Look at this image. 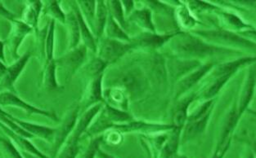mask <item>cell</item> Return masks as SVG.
Instances as JSON below:
<instances>
[{"mask_svg":"<svg viewBox=\"0 0 256 158\" xmlns=\"http://www.w3.org/2000/svg\"><path fill=\"white\" fill-rule=\"evenodd\" d=\"M30 57V52L27 51L22 56L14 62L12 65L7 67L4 75L0 80V92H12L16 93L14 88V83L20 76L23 69H25L28 60Z\"/></svg>","mask_w":256,"mask_h":158,"instance_id":"1","label":"cell"},{"mask_svg":"<svg viewBox=\"0 0 256 158\" xmlns=\"http://www.w3.org/2000/svg\"><path fill=\"white\" fill-rule=\"evenodd\" d=\"M78 110H79L78 107L73 108L72 110H70L68 115L66 116L65 119L63 120L61 127L56 129V132L54 135V146H52L54 157H56L63 145L69 138L72 130L76 123Z\"/></svg>","mask_w":256,"mask_h":158,"instance_id":"2","label":"cell"},{"mask_svg":"<svg viewBox=\"0 0 256 158\" xmlns=\"http://www.w3.org/2000/svg\"><path fill=\"white\" fill-rule=\"evenodd\" d=\"M176 47L181 53L192 56H206L220 51L218 48L210 46L192 36H184L178 42Z\"/></svg>","mask_w":256,"mask_h":158,"instance_id":"3","label":"cell"},{"mask_svg":"<svg viewBox=\"0 0 256 158\" xmlns=\"http://www.w3.org/2000/svg\"><path fill=\"white\" fill-rule=\"evenodd\" d=\"M0 105L19 108V109L26 112L27 114H38V115H43V116L51 118L52 120L58 121L56 114L54 113L45 111V110L34 107L33 105H30L28 103L25 102L24 100L19 98L16 94L12 93V92H0Z\"/></svg>","mask_w":256,"mask_h":158,"instance_id":"4","label":"cell"},{"mask_svg":"<svg viewBox=\"0 0 256 158\" xmlns=\"http://www.w3.org/2000/svg\"><path fill=\"white\" fill-rule=\"evenodd\" d=\"M4 114L9 118H11L12 120L14 121L18 126H20L23 130H25L26 132H28L30 135H32L33 137H38V138L48 141L54 140L56 129H52L50 127H44V126L38 125L34 123H27L25 121H22L15 117L12 116L11 114H8L5 111Z\"/></svg>","mask_w":256,"mask_h":158,"instance_id":"5","label":"cell"},{"mask_svg":"<svg viewBox=\"0 0 256 158\" xmlns=\"http://www.w3.org/2000/svg\"><path fill=\"white\" fill-rule=\"evenodd\" d=\"M0 128L4 132L8 137L14 142V145H16L20 149V152H26L28 154H33L34 156L38 157V158H48L42 152L40 151L34 145H33V144L29 141L28 139L12 132L1 122H0Z\"/></svg>","mask_w":256,"mask_h":158,"instance_id":"6","label":"cell"},{"mask_svg":"<svg viewBox=\"0 0 256 158\" xmlns=\"http://www.w3.org/2000/svg\"><path fill=\"white\" fill-rule=\"evenodd\" d=\"M130 45L126 44L119 41L108 39L105 41L102 46V60L106 63L114 61L123 56L126 52L130 49Z\"/></svg>","mask_w":256,"mask_h":158,"instance_id":"7","label":"cell"},{"mask_svg":"<svg viewBox=\"0 0 256 158\" xmlns=\"http://www.w3.org/2000/svg\"><path fill=\"white\" fill-rule=\"evenodd\" d=\"M86 49L84 47L76 48L70 53L63 56L62 58L56 60L55 65L63 67V69L72 74L82 64L86 57Z\"/></svg>","mask_w":256,"mask_h":158,"instance_id":"8","label":"cell"},{"mask_svg":"<svg viewBox=\"0 0 256 158\" xmlns=\"http://www.w3.org/2000/svg\"><path fill=\"white\" fill-rule=\"evenodd\" d=\"M14 29L12 32L11 38H10V46H11L12 52L14 56H16L18 49L20 46V42L24 39L27 33L32 31V28L27 25L23 21L14 20Z\"/></svg>","mask_w":256,"mask_h":158,"instance_id":"9","label":"cell"},{"mask_svg":"<svg viewBox=\"0 0 256 158\" xmlns=\"http://www.w3.org/2000/svg\"><path fill=\"white\" fill-rule=\"evenodd\" d=\"M119 82L131 92H140L144 87V79L141 74L138 72L128 71L124 73L120 76Z\"/></svg>","mask_w":256,"mask_h":158,"instance_id":"10","label":"cell"},{"mask_svg":"<svg viewBox=\"0 0 256 158\" xmlns=\"http://www.w3.org/2000/svg\"><path fill=\"white\" fill-rule=\"evenodd\" d=\"M202 35L204 36L206 38L210 39H217V40L224 41V42H231V43H238V44L246 45V46H254L252 42L240 38L234 33H230L227 31H208L199 32Z\"/></svg>","mask_w":256,"mask_h":158,"instance_id":"11","label":"cell"},{"mask_svg":"<svg viewBox=\"0 0 256 158\" xmlns=\"http://www.w3.org/2000/svg\"><path fill=\"white\" fill-rule=\"evenodd\" d=\"M100 108H101V106L98 105L94 106V107H92V109H90L88 112H86V114H84V116L81 118L80 121V123H78V125H77L76 128L74 129V132L72 133V136H69V138L68 140L79 142L80 137L81 135L86 132V130L87 129V127H88L90 123H91L92 118L97 114Z\"/></svg>","mask_w":256,"mask_h":158,"instance_id":"12","label":"cell"},{"mask_svg":"<svg viewBox=\"0 0 256 158\" xmlns=\"http://www.w3.org/2000/svg\"><path fill=\"white\" fill-rule=\"evenodd\" d=\"M238 114H236V111L234 109L228 115L226 121H225L224 125L222 127V132L220 134V139L218 141V148L217 150H220L221 148L224 147L228 141L227 139L228 138L230 133L232 132L234 127L238 123Z\"/></svg>","mask_w":256,"mask_h":158,"instance_id":"13","label":"cell"},{"mask_svg":"<svg viewBox=\"0 0 256 158\" xmlns=\"http://www.w3.org/2000/svg\"><path fill=\"white\" fill-rule=\"evenodd\" d=\"M42 3L40 1H33L30 2L28 7L25 10L23 15V22L30 27H36L38 22V18L40 13Z\"/></svg>","mask_w":256,"mask_h":158,"instance_id":"14","label":"cell"},{"mask_svg":"<svg viewBox=\"0 0 256 158\" xmlns=\"http://www.w3.org/2000/svg\"><path fill=\"white\" fill-rule=\"evenodd\" d=\"M212 66V65H204V66L200 67V69H198L196 71L192 73L191 75L188 76L182 81V83H180L181 91H186V90L191 88L194 85L200 80V78H202L204 74H206Z\"/></svg>","mask_w":256,"mask_h":158,"instance_id":"15","label":"cell"},{"mask_svg":"<svg viewBox=\"0 0 256 158\" xmlns=\"http://www.w3.org/2000/svg\"><path fill=\"white\" fill-rule=\"evenodd\" d=\"M254 85H256V78H254V72H252L250 75L249 79L246 85L245 90L243 92L242 97L240 102V110L239 115L242 114V112L248 107V104L252 100V96L254 93Z\"/></svg>","mask_w":256,"mask_h":158,"instance_id":"16","label":"cell"},{"mask_svg":"<svg viewBox=\"0 0 256 158\" xmlns=\"http://www.w3.org/2000/svg\"><path fill=\"white\" fill-rule=\"evenodd\" d=\"M0 149L6 158H24L8 137H0Z\"/></svg>","mask_w":256,"mask_h":158,"instance_id":"17","label":"cell"},{"mask_svg":"<svg viewBox=\"0 0 256 158\" xmlns=\"http://www.w3.org/2000/svg\"><path fill=\"white\" fill-rule=\"evenodd\" d=\"M44 84L48 90L58 89L56 79V65L54 60L48 63L44 75Z\"/></svg>","mask_w":256,"mask_h":158,"instance_id":"18","label":"cell"},{"mask_svg":"<svg viewBox=\"0 0 256 158\" xmlns=\"http://www.w3.org/2000/svg\"><path fill=\"white\" fill-rule=\"evenodd\" d=\"M250 60H252L250 58L240 59L238 60H235L234 62L224 64V65L220 66L218 70L216 71V74L220 76V77L224 75H232V74L234 73L236 69H238L240 65L249 62V61H250Z\"/></svg>","mask_w":256,"mask_h":158,"instance_id":"19","label":"cell"},{"mask_svg":"<svg viewBox=\"0 0 256 158\" xmlns=\"http://www.w3.org/2000/svg\"><path fill=\"white\" fill-rule=\"evenodd\" d=\"M174 134L172 138L164 145L163 151H162V158H174L178 147V139L180 133Z\"/></svg>","mask_w":256,"mask_h":158,"instance_id":"20","label":"cell"},{"mask_svg":"<svg viewBox=\"0 0 256 158\" xmlns=\"http://www.w3.org/2000/svg\"><path fill=\"white\" fill-rule=\"evenodd\" d=\"M62 150L58 154L56 158H76L79 154L80 147L78 142L68 140Z\"/></svg>","mask_w":256,"mask_h":158,"instance_id":"21","label":"cell"},{"mask_svg":"<svg viewBox=\"0 0 256 158\" xmlns=\"http://www.w3.org/2000/svg\"><path fill=\"white\" fill-rule=\"evenodd\" d=\"M77 20H78V23H79L80 31H81V35L83 37L84 40L86 42V45L88 46L90 48H94L95 43L94 38H92V34L90 33V29H88V27L86 25L84 20L83 17L81 16L80 12L79 11L76 12Z\"/></svg>","mask_w":256,"mask_h":158,"instance_id":"22","label":"cell"},{"mask_svg":"<svg viewBox=\"0 0 256 158\" xmlns=\"http://www.w3.org/2000/svg\"><path fill=\"white\" fill-rule=\"evenodd\" d=\"M68 21L70 28V33H72V43L70 47L72 48H76L80 39V26L78 20H77L76 15L74 14H69L68 16Z\"/></svg>","mask_w":256,"mask_h":158,"instance_id":"23","label":"cell"},{"mask_svg":"<svg viewBox=\"0 0 256 158\" xmlns=\"http://www.w3.org/2000/svg\"><path fill=\"white\" fill-rule=\"evenodd\" d=\"M54 21L52 20L50 24V28L48 30L47 37H46V57H47V64L52 60V54H54Z\"/></svg>","mask_w":256,"mask_h":158,"instance_id":"24","label":"cell"},{"mask_svg":"<svg viewBox=\"0 0 256 158\" xmlns=\"http://www.w3.org/2000/svg\"><path fill=\"white\" fill-rule=\"evenodd\" d=\"M172 35L158 36L149 35L142 39V42L145 46L149 47H158L162 46L164 42H166Z\"/></svg>","mask_w":256,"mask_h":158,"instance_id":"25","label":"cell"},{"mask_svg":"<svg viewBox=\"0 0 256 158\" xmlns=\"http://www.w3.org/2000/svg\"><path fill=\"white\" fill-rule=\"evenodd\" d=\"M106 9L104 4V1L98 2V7L97 11V31L98 34L100 35L104 31V25L106 22Z\"/></svg>","mask_w":256,"mask_h":158,"instance_id":"26","label":"cell"},{"mask_svg":"<svg viewBox=\"0 0 256 158\" xmlns=\"http://www.w3.org/2000/svg\"><path fill=\"white\" fill-rule=\"evenodd\" d=\"M190 101H192V99L180 105L174 114V123L178 129H180L184 124L186 118V110H188V106Z\"/></svg>","mask_w":256,"mask_h":158,"instance_id":"27","label":"cell"},{"mask_svg":"<svg viewBox=\"0 0 256 158\" xmlns=\"http://www.w3.org/2000/svg\"><path fill=\"white\" fill-rule=\"evenodd\" d=\"M230 76L231 75H224L220 77L218 80L216 81V83H214L212 87L207 90V92H206V98H212L213 96H216V94L220 92V90L222 88L224 83L227 82Z\"/></svg>","mask_w":256,"mask_h":158,"instance_id":"28","label":"cell"},{"mask_svg":"<svg viewBox=\"0 0 256 158\" xmlns=\"http://www.w3.org/2000/svg\"><path fill=\"white\" fill-rule=\"evenodd\" d=\"M108 32L110 35L115 38H120V39H128V36L123 32L119 25H117L115 20L112 18L110 17L109 23H108Z\"/></svg>","mask_w":256,"mask_h":158,"instance_id":"29","label":"cell"},{"mask_svg":"<svg viewBox=\"0 0 256 158\" xmlns=\"http://www.w3.org/2000/svg\"><path fill=\"white\" fill-rule=\"evenodd\" d=\"M101 141L102 138H96L92 140L81 158H94L98 154V152Z\"/></svg>","mask_w":256,"mask_h":158,"instance_id":"30","label":"cell"},{"mask_svg":"<svg viewBox=\"0 0 256 158\" xmlns=\"http://www.w3.org/2000/svg\"><path fill=\"white\" fill-rule=\"evenodd\" d=\"M110 5H112V9L113 14H114L116 19L119 21L122 26H126L122 3L119 1H110Z\"/></svg>","mask_w":256,"mask_h":158,"instance_id":"31","label":"cell"},{"mask_svg":"<svg viewBox=\"0 0 256 158\" xmlns=\"http://www.w3.org/2000/svg\"><path fill=\"white\" fill-rule=\"evenodd\" d=\"M90 98L94 101L102 100V75L98 76L92 83Z\"/></svg>","mask_w":256,"mask_h":158,"instance_id":"32","label":"cell"},{"mask_svg":"<svg viewBox=\"0 0 256 158\" xmlns=\"http://www.w3.org/2000/svg\"><path fill=\"white\" fill-rule=\"evenodd\" d=\"M134 18L138 20L142 25H145L149 29H153L152 21H150V12L146 10H142V11H136L134 13Z\"/></svg>","mask_w":256,"mask_h":158,"instance_id":"33","label":"cell"},{"mask_svg":"<svg viewBox=\"0 0 256 158\" xmlns=\"http://www.w3.org/2000/svg\"><path fill=\"white\" fill-rule=\"evenodd\" d=\"M154 70H155V75L160 82L166 80V70H164V64L160 57H156L155 59L154 63Z\"/></svg>","mask_w":256,"mask_h":158,"instance_id":"34","label":"cell"},{"mask_svg":"<svg viewBox=\"0 0 256 158\" xmlns=\"http://www.w3.org/2000/svg\"><path fill=\"white\" fill-rule=\"evenodd\" d=\"M108 114L112 120L117 121V122H124V121L128 120L130 117L124 112L119 111L117 109L108 106Z\"/></svg>","mask_w":256,"mask_h":158,"instance_id":"35","label":"cell"},{"mask_svg":"<svg viewBox=\"0 0 256 158\" xmlns=\"http://www.w3.org/2000/svg\"><path fill=\"white\" fill-rule=\"evenodd\" d=\"M48 10H50V12L56 19H59L62 22H65V15L63 14L62 11L60 9L58 1H48Z\"/></svg>","mask_w":256,"mask_h":158,"instance_id":"36","label":"cell"},{"mask_svg":"<svg viewBox=\"0 0 256 158\" xmlns=\"http://www.w3.org/2000/svg\"><path fill=\"white\" fill-rule=\"evenodd\" d=\"M106 63L102 59H97V60H94L90 66V71L92 74H98L102 73L104 70V68L106 66Z\"/></svg>","mask_w":256,"mask_h":158,"instance_id":"37","label":"cell"},{"mask_svg":"<svg viewBox=\"0 0 256 158\" xmlns=\"http://www.w3.org/2000/svg\"><path fill=\"white\" fill-rule=\"evenodd\" d=\"M80 2L81 7H83L84 12L90 17H92L94 15L96 1H80Z\"/></svg>","mask_w":256,"mask_h":158,"instance_id":"38","label":"cell"},{"mask_svg":"<svg viewBox=\"0 0 256 158\" xmlns=\"http://www.w3.org/2000/svg\"><path fill=\"white\" fill-rule=\"evenodd\" d=\"M196 65V63L194 62V61L178 63L176 66V72H178V73H184V72L192 69V67H195Z\"/></svg>","mask_w":256,"mask_h":158,"instance_id":"39","label":"cell"},{"mask_svg":"<svg viewBox=\"0 0 256 158\" xmlns=\"http://www.w3.org/2000/svg\"><path fill=\"white\" fill-rule=\"evenodd\" d=\"M0 16H2V17L5 18V19L10 20L12 22L14 21L15 18H16V16H15L12 12L8 11V9L5 8L4 6L1 2H0Z\"/></svg>","mask_w":256,"mask_h":158,"instance_id":"40","label":"cell"},{"mask_svg":"<svg viewBox=\"0 0 256 158\" xmlns=\"http://www.w3.org/2000/svg\"><path fill=\"white\" fill-rule=\"evenodd\" d=\"M226 17L228 18V20H230V23L238 28H242L245 25L238 16H234L232 14H226Z\"/></svg>","mask_w":256,"mask_h":158,"instance_id":"41","label":"cell"},{"mask_svg":"<svg viewBox=\"0 0 256 158\" xmlns=\"http://www.w3.org/2000/svg\"><path fill=\"white\" fill-rule=\"evenodd\" d=\"M228 147H230V141L224 147L221 148L220 150H216V154L212 158H222V157L224 156V154H226Z\"/></svg>","mask_w":256,"mask_h":158,"instance_id":"42","label":"cell"},{"mask_svg":"<svg viewBox=\"0 0 256 158\" xmlns=\"http://www.w3.org/2000/svg\"><path fill=\"white\" fill-rule=\"evenodd\" d=\"M0 60L2 62H5L4 56V42L0 40Z\"/></svg>","mask_w":256,"mask_h":158,"instance_id":"43","label":"cell"},{"mask_svg":"<svg viewBox=\"0 0 256 158\" xmlns=\"http://www.w3.org/2000/svg\"><path fill=\"white\" fill-rule=\"evenodd\" d=\"M6 69H7V66L4 65V63L2 62V61L0 60V80L2 79V77L4 75Z\"/></svg>","mask_w":256,"mask_h":158,"instance_id":"44","label":"cell"},{"mask_svg":"<svg viewBox=\"0 0 256 158\" xmlns=\"http://www.w3.org/2000/svg\"><path fill=\"white\" fill-rule=\"evenodd\" d=\"M98 154L99 156L101 158H113L112 156H110L109 154H105L104 152L101 151V150H99L98 152Z\"/></svg>","mask_w":256,"mask_h":158,"instance_id":"45","label":"cell"},{"mask_svg":"<svg viewBox=\"0 0 256 158\" xmlns=\"http://www.w3.org/2000/svg\"><path fill=\"white\" fill-rule=\"evenodd\" d=\"M20 153L22 154V157L24 158H38V157L34 156L33 154H28L26 152H20Z\"/></svg>","mask_w":256,"mask_h":158,"instance_id":"46","label":"cell"}]
</instances>
